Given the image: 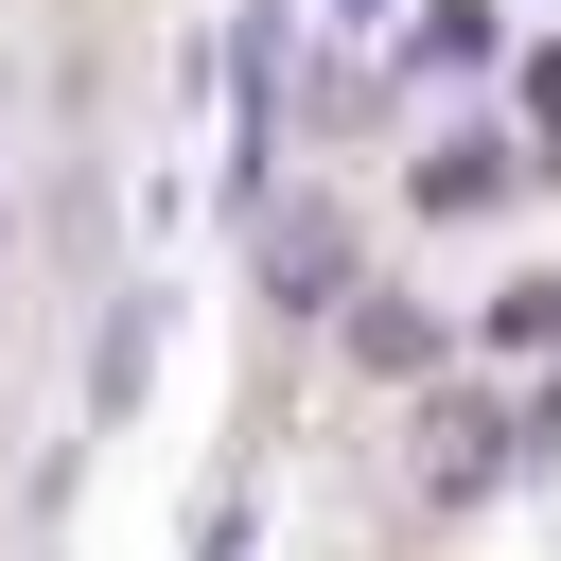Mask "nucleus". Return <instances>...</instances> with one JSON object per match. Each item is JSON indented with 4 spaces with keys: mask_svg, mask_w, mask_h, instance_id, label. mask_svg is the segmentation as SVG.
<instances>
[{
    "mask_svg": "<svg viewBox=\"0 0 561 561\" xmlns=\"http://www.w3.org/2000/svg\"><path fill=\"white\" fill-rule=\"evenodd\" d=\"M333 280H351V228H333V210H280V228H263V298H298V316H316Z\"/></svg>",
    "mask_w": 561,
    "mask_h": 561,
    "instance_id": "obj_1",
    "label": "nucleus"
},
{
    "mask_svg": "<svg viewBox=\"0 0 561 561\" xmlns=\"http://www.w3.org/2000/svg\"><path fill=\"white\" fill-rule=\"evenodd\" d=\"M491 473H508V421H438L421 438V491H491Z\"/></svg>",
    "mask_w": 561,
    "mask_h": 561,
    "instance_id": "obj_2",
    "label": "nucleus"
},
{
    "mask_svg": "<svg viewBox=\"0 0 561 561\" xmlns=\"http://www.w3.org/2000/svg\"><path fill=\"white\" fill-rule=\"evenodd\" d=\"M526 123H543V140H561V53H526Z\"/></svg>",
    "mask_w": 561,
    "mask_h": 561,
    "instance_id": "obj_3",
    "label": "nucleus"
}]
</instances>
